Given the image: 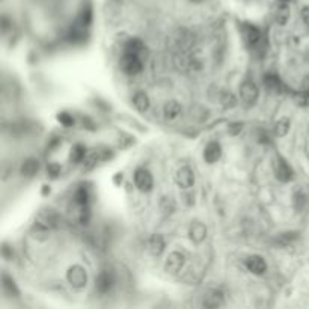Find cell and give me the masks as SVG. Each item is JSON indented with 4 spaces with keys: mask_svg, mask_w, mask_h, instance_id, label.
Returning a JSON list of instances; mask_svg holds the SVG:
<instances>
[{
    "mask_svg": "<svg viewBox=\"0 0 309 309\" xmlns=\"http://www.w3.org/2000/svg\"><path fill=\"white\" fill-rule=\"evenodd\" d=\"M144 68V59L137 55L124 53L121 58V70L128 76H136L142 71Z\"/></svg>",
    "mask_w": 309,
    "mask_h": 309,
    "instance_id": "cell-1",
    "label": "cell"
},
{
    "mask_svg": "<svg viewBox=\"0 0 309 309\" xmlns=\"http://www.w3.org/2000/svg\"><path fill=\"white\" fill-rule=\"evenodd\" d=\"M66 279L70 282L74 288H82L86 285L88 282V274L86 270L80 266H73L66 273Z\"/></svg>",
    "mask_w": 309,
    "mask_h": 309,
    "instance_id": "cell-2",
    "label": "cell"
},
{
    "mask_svg": "<svg viewBox=\"0 0 309 309\" xmlns=\"http://www.w3.org/2000/svg\"><path fill=\"white\" fill-rule=\"evenodd\" d=\"M258 95H260L258 86L250 80H246L242 86H240V97H242V101L246 103V104H253V103L258 100Z\"/></svg>",
    "mask_w": 309,
    "mask_h": 309,
    "instance_id": "cell-3",
    "label": "cell"
},
{
    "mask_svg": "<svg viewBox=\"0 0 309 309\" xmlns=\"http://www.w3.org/2000/svg\"><path fill=\"white\" fill-rule=\"evenodd\" d=\"M134 184H136V187L139 188L141 192H149L152 188V184H154L152 175L144 167L137 169L134 172Z\"/></svg>",
    "mask_w": 309,
    "mask_h": 309,
    "instance_id": "cell-4",
    "label": "cell"
},
{
    "mask_svg": "<svg viewBox=\"0 0 309 309\" xmlns=\"http://www.w3.org/2000/svg\"><path fill=\"white\" fill-rule=\"evenodd\" d=\"M274 175H276V178L279 181L288 183V181L293 180L294 172H293V169L289 167V165L282 157H278L276 159V163H274Z\"/></svg>",
    "mask_w": 309,
    "mask_h": 309,
    "instance_id": "cell-5",
    "label": "cell"
},
{
    "mask_svg": "<svg viewBox=\"0 0 309 309\" xmlns=\"http://www.w3.org/2000/svg\"><path fill=\"white\" fill-rule=\"evenodd\" d=\"M113 273L110 270H101L98 278L95 281V285H97V291L100 294H106L110 291V288L113 287Z\"/></svg>",
    "mask_w": 309,
    "mask_h": 309,
    "instance_id": "cell-6",
    "label": "cell"
},
{
    "mask_svg": "<svg viewBox=\"0 0 309 309\" xmlns=\"http://www.w3.org/2000/svg\"><path fill=\"white\" fill-rule=\"evenodd\" d=\"M177 184L181 187V188H190L193 184H195V175H193V170L188 167V166H183L178 169L177 172Z\"/></svg>",
    "mask_w": 309,
    "mask_h": 309,
    "instance_id": "cell-7",
    "label": "cell"
},
{
    "mask_svg": "<svg viewBox=\"0 0 309 309\" xmlns=\"http://www.w3.org/2000/svg\"><path fill=\"white\" fill-rule=\"evenodd\" d=\"M242 33H243V38H245L246 44L250 47H256L261 41V33H260L258 27H255L252 24H243Z\"/></svg>",
    "mask_w": 309,
    "mask_h": 309,
    "instance_id": "cell-8",
    "label": "cell"
},
{
    "mask_svg": "<svg viewBox=\"0 0 309 309\" xmlns=\"http://www.w3.org/2000/svg\"><path fill=\"white\" fill-rule=\"evenodd\" d=\"M184 255L180 253V252H172L169 256H167V260H166V264H165V270L167 273H178L183 266H184Z\"/></svg>",
    "mask_w": 309,
    "mask_h": 309,
    "instance_id": "cell-9",
    "label": "cell"
},
{
    "mask_svg": "<svg viewBox=\"0 0 309 309\" xmlns=\"http://www.w3.org/2000/svg\"><path fill=\"white\" fill-rule=\"evenodd\" d=\"M246 267H247V270H249L250 273H253V274H263V273H266V270H267V264H266V261H264L263 256H260V255H252V256H249V258L246 260Z\"/></svg>",
    "mask_w": 309,
    "mask_h": 309,
    "instance_id": "cell-10",
    "label": "cell"
},
{
    "mask_svg": "<svg viewBox=\"0 0 309 309\" xmlns=\"http://www.w3.org/2000/svg\"><path fill=\"white\" fill-rule=\"evenodd\" d=\"M222 157V146L219 142H210L204 149V159L207 163H216Z\"/></svg>",
    "mask_w": 309,
    "mask_h": 309,
    "instance_id": "cell-11",
    "label": "cell"
},
{
    "mask_svg": "<svg viewBox=\"0 0 309 309\" xmlns=\"http://www.w3.org/2000/svg\"><path fill=\"white\" fill-rule=\"evenodd\" d=\"M188 237H190L193 243H202L205 237H207V228L201 222H195L192 223L190 229H188Z\"/></svg>",
    "mask_w": 309,
    "mask_h": 309,
    "instance_id": "cell-12",
    "label": "cell"
},
{
    "mask_svg": "<svg viewBox=\"0 0 309 309\" xmlns=\"http://www.w3.org/2000/svg\"><path fill=\"white\" fill-rule=\"evenodd\" d=\"M264 86L273 94H282V91H284V84L276 74L264 76Z\"/></svg>",
    "mask_w": 309,
    "mask_h": 309,
    "instance_id": "cell-13",
    "label": "cell"
},
{
    "mask_svg": "<svg viewBox=\"0 0 309 309\" xmlns=\"http://www.w3.org/2000/svg\"><path fill=\"white\" fill-rule=\"evenodd\" d=\"M124 53H131V55H137V56H141L142 59L145 58L144 55L146 53V50H145V45L141 40H130L127 41L125 47H124Z\"/></svg>",
    "mask_w": 309,
    "mask_h": 309,
    "instance_id": "cell-14",
    "label": "cell"
},
{
    "mask_svg": "<svg viewBox=\"0 0 309 309\" xmlns=\"http://www.w3.org/2000/svg\"><path fill=\"white\" fill-rule=\"evenodd\" d=\"M223 305V294L220 293V291H210V293L205 296L204 299V306L207 308H217V306H222Z\"/></svg>",
    "mask_w": 309,
    "mask_h": 309,
    "instance_id": "cell-15",
    "label": "cell"
},
{
    "mask_svg": "<svg viewBox=\"0 0 309 309\" xmlns=\"http://www.w3.org/2000/svg\"><path fill=\"white\" fill-rule=\"evenodd\" d=\"M148 247H149V252L152 255H160L165 249V240L162 235H152L149 238V242H148Z\"/></svg>",
    "mask_w": 309,
    "mask_h": 309,
    "instance_id": "cell-16",
    "label": "cell"
},
{
    "mask_svg": "<svg viewBox=\"0 0 309 309\" xmlns=\"http://www.w3.org/2000/svg\"><path fill=\"white\" fill-rule=\"evenodd\" d=\"M133 104L139 112H146L149 107V98L145 92H136L133 97Z\"/></svg>",
    "mask_w": 309,
    "mask_h": 309,
    "instance_id": "cell-17",
    "label": "cell"
},
{
    "mask_svg": "<svg viewBox=\"0 0 309 309\" xmlns=\"http://www.w3.org/2000/svg\"><path fill=\"white\" fill-rule=\"evenodd\" d=\"M163 112H165V116L167 119H175L181 113V104H180L178 101H167L166 104H165Z\"/></svg>",
    "mask_w": 309,
    "mask_h": 309,
    "instance_id": "cell-18",
    "label": "cell"
},
{
    "mask_svg": "<svg viewBox=\"0 0 309 309\" xmlns=\"http://www.w3.org/2000/svg\"><path fill=\"white\" fill-rule=\"evenodd\" d=\"M40 170V163L35 159H27L21 166V174L24 177H33Z\"/></svg>",
    "mask_w": 309,
    "mask_h": 309,
    "instance_id": "cell-19",
    "label": "cell"
},
{
    "mask_svg": "<svg viewBox=\"0 0 309 309\" xmlns=\"http://www.w3.org/2000/svg\"><path fill=\"white\" fill-rule=\"evenodd\" d=\"M92 21V8L91 5L83 6L80 14H79V19H77V24L83 26V27H88Z\"/></svg>",
    "mask_w": 309,
    "mask_h": 309,
    "instance_id": "cell-20",
    "label": "cell"
},
{
    "mask_svg": "<svg viewBox=\"0 0 309 309\" xmlns=\"http://www.w3.org/2000/svg\"><path fill=\"white\" fill-rule=\"evenodd\" d=\"M2 282H3V289H5V293L9 294V296H14L17 297L20 293H19V288H17L14 279L11 276H8L6 273H3V276H2Z\"/></svg>",
    "mask_w": 309,
    "mask_h": 309,
    "instance_id": "cell-21",
    "label": "cell"
},
{
    "mask_svg": "<svg viewBox=\"0 0 309 309\" xmlns=\"http://www.w3.org/2000/svg\"><path fill=\"white\" fill-rule=\"evenodd\" d=\"M84 157H86V149H84V146L80 144L74 145L71 149V154H70V160L74 163H80Z\"/></svg>",
    "mask_w": 309,
    "mask_h": 309,
    "instance_id": "cell-22",
    "label": "cell"
},
{
    "mask_svg": "<svg viewBox=\"0 0 309 309\" xmlns=\"http://www.w3.org/2000/svg\"><path fill=\"white\" fill-rule=\"evenodd\" d=\"M88 201H89V193L84 187H80L76 190L74 193V202L76 205H79V207H84V205H88Z\"/></svg>",
    "mask_w": 309,
    "mask_h": 309,
    "instance_id": "cell-23",
    "label": "cell"
},
{
    "mask_svg": "<svg viewBox=\"0 0 309 309\" xmlns=\"http://www.w3.org/2000/svg\"><path fill=\"white\" fill-rule=\"evenodd\" d=\"M289 121L287 118H282L281 121H278L276 124H274V134H276L278 137H284L287 133H288V130H289Z\"/></svg>",
    "mask_w": 309,
    "mask_h": 309,
    "instance_id": "cell-24",
    "label": "cell"
},
{
    "mask_svg": "<svg viewBox=\"0 0 309 309\" xmlns=\"http://www.w3.org/2000/svg\"><path fill=\"white\" fill-rule=\"evenodd\" d=\"M288 19H289V8L287 5L279 6L278 11H276V21L281 23V24H285Z\"/></svg>",
    "mask_w": 309,
    "mask_h": 309,
    "instance_id": "cell-25",
    "label": "cell"
},
{
    "mask_svg": "<svg viewBox=\"0 0 309 309\" xmlns=\"http://www.w3.org/2000/svg\"><path fill=\"white\" fill-rule=\"evenodd\" d=\"M58 121L63 125V127H73L74 125V118L70 115V113H66V112H62L58 115Z\"/></svg>",
    "mask_w": 309,
    "mask_h": 309,
    "instance_id": "cell-26",
    "label": "cell"
},
{
    "mask_svg": "<svg viewBox=\"0 0 309 309\" xmlns=\"http://www.w3.org/2000/svg\"><path fill=\"white\" fill-rule=\"evenodd\" d=\"M222 104L225 106V107H232L235 104V98L232 94L229 92H223L222 94Z\"/></svg>",
    "mask_w": 309,
    "mask_h": 309,
    "instance_id": "cell-27",
    "label": "cell"
},
{
    "mask_svg": "<svg viewBox=\"0 0 309 309\" xmlns=\"http://www.w3.org/2000/svg\"><path fill=\"white\" fill-rule=\"evenodd\" d=\"M47 172H48V175H50L51 178H56V177L61 174V166H59L58 163H50V165L47 166Z\"/></svg>",
    "mask_w": 309,
    "mask_h": 309,
    "instance_id": "cell-28",
    "label": "cell"
},
{
    "mask_svg": "<svg viewBox=\"0 0 309 309\" xmlns=\"http://www.w3.org/2000/svg\"><path fill=\"white\" fill-rule=\"evenodd\" d=\"M300 17H302V20L305 23V26L309 29V6H303L302 11H300Z\"/></svg>",
    "mask_w": 309,
    "mask_h": 309,
    "instance_id": "cell-29",
    "label": "cell"
},
{
    "mask_svg": "<svg viewBox=\"0 0 309 309\" xmlns=\"http://www.w3.org/2000/svg\"><path fill=\"white\" fill-rule=\"evenodd\" d=\"M242 128H243V124H232V125H229V133L231 134H237V133H240L242 131Z\"/></svg>",
    "mask_w": 309,
    "mask_h": 309,
    "instance_id": "cell-30",
    "label": "cell"
},
{
    "mask_svg": "<svg viewBox=\"0 0 309 309\" xmlns=\"http://www.w3.org/2000/svg\"><path fill=\"white\" fill-rule=\"evenodd\" d=\"M8 24H9L8 17H3V20H2V29H3V32H5V33L8 32Z\"/></svg>",
    "mask_w": 309,
    "mask_h": 309,
    "instance_id": "cell-31",
    "label": "cell"
},
{
    "mask_svg": "<svg viewBox=\"0 0 309 309\" xmlns=\"http://www.w3.org/2000/svg\"><path fill=\"white\" fill-rule=\"evenodd\" d=\"M303 91H308L309 92V76H306L305 80H303Z\"/></svg>",
    "mask_w": 309,
    "mask_h": 309,
    "instance_id": "cell-32",
    "label": "cell"
},
{
    "mask_svg": "<svg viewBox=\"0 0 309 309\" xmlns=\"http://www.w3.org/2000/svg\"><path fill=\"white\" fill-rule=\"evenodd\" d=\"M3 256H5V258H9V247H8V245L3 246Z\"/></svg>",
    "mask_w": 309,
    "mask_h": 309,
    "instance_id": "cell-33",
    "label": "cell"
},
{
    "mask_svg": "<svg viewBox=\"0 0 309 309\" xmlns=\"http://www.w3.org/2000/svg\"><path fill=\"white\" fill-rule=\"evenodd\" d=\"M190 2H193V3H202L204 0H190Z\"/></svg>",
    "mask_w": 309,
    "mask_h": 309,
    "instance_id": "cell-34",
    "label": "cell"
},
{
    "mask_svg": "<svg viewBox=\"0 0 309 309\" xmlns=\"http://www.w3.org/2000/svg\"><path fill=\"white\" fill-rule=\"evenodd\" d=\"M284 2H289V0H284Z\"/></svg>",
    "mask_w": 309,
    "mask_h": 309,
    "instance_id": "cell-35",
    "label": "cell"
}]
</instances>
